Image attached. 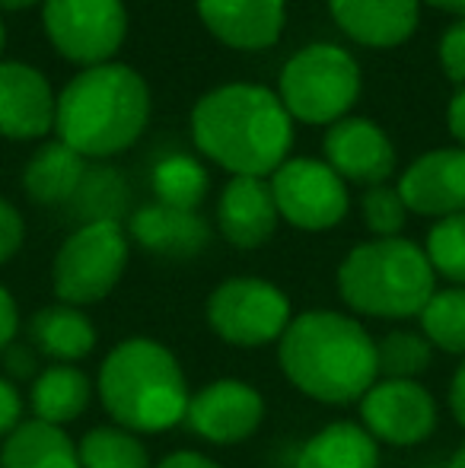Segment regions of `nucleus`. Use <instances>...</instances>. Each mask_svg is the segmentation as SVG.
<instances>
[{"label": "nucleus", "mask_w": 465, "mask_h": 468, "mask_svg": "<svg viewBox=\"0 0 465 468\" xmlns=\"http://www.w3.org/2000/svg\"><path fill=\"white\" fill-rule=\"evenodd\" d=\"M192 141L201 156L230 176L265 179L291 160L293 118L274 90L224 83L195 102Z\"/></svg>", "instance_id": "nucleus-1"}, {"label": "nucleus", "mask_w": 465, "mask_h": 468, "mask_svg": "<svg viewBox=\"0 0 465 468\" xmlns=\"http://www.w3.org/2000/svg\"><path fill=\"white\" fill-rule=\"evenodd\" d=\"M278 360L287 379L322 405H354L379 379L376 341L335 309L300 313L280 335Z\"/></svg>", "instance_id": "nucleus-2"}, {"label": "nucleus", "mask_w": 465, "mask_h": 468, "mask_svg": "<svg viewBox=\"0 0 465 468\" xmlns=\"http://www.w3.org/2000/svg\"><path fill=\"white\" fill-rule=\"evenodd\" d=\"M153 99L141 70L122 61L77 70L58 93L55 137L83 160H112L147 131Z\"/></svg>", "instance_id": "nucleus-3"}, {"label": "nucleus", "mask_w": 465, "mask_h": 468, "mask_svg": "<svg viewBox=\"0 0 465 468\" xmlns=\"http://www.w3.org/2000/svg\"><path fill=\"white\" fill-rule=\"evenodd\" d=\"M100 401L118 427L131 433H163L185 420L188 382L182 364L153 338H124L109 351L96 379Z\"/></svg>", "instance_id": "nucleus-4"}, {"label": "nucleus", "mask_w": 465, "mask_h": 468, "mask_svg": "<svg viewBox=\"0 0 465 468\" xmlns=\"http://www.w3.org/2000/svg\"><path fill=\"white\" fill-rule=\"evenodd\" d=\"M344 306L373 319H415L437 293V274L417 242L405 236L354 246L338 265Z\"/></svg>", "instance_id": "nucleus-5"}, {"label": "nucleus", "mask_w": 465, "mask_h": 468, "mask_svg": "<svg viewBox=\"0 0 465 468\" xmlns=\"http://www.w3.org/2000/svg\"><path fill=\"white\" fill-rule=\"evenodd\" d=\"M364 90L357 58L335 42H312L287 58L278 77V96L293 122L329 124L348 118Z\"/></svg>", "instance_id": "nucleus-6"}, {"label": "nucleus", "mask_w": 465, "mask_h": 468, "mask_svg": "<svg viewBox=\"0 0 465 468\" xmlns=\"http://www.w3.org/2000/svg\"><path fill=\"white\" fill-rule=\"evenodd\" d=\"M131 236L122 220H93L61 242L51 265V287L68 306H93L106 300L124 278Z\"/></svg>", "instance_id": "nucleus-7"}, {"label": "nucleus", "mask_w": 465, "mask_h": 468, "mask_svg": "<svg viewBox=\"0 0 465 468\" xmlns=\"http://www.w3.org/2000/svg\"><path fill=\"white\" fill-rule=\"evenodd\" d=\"M207 325L233 347H265L280 341L293 322L291 300L265 278H227L207 296Z\"/></svg>", "instance_id": "nucleus-8"}, {"label": "nucleus", "mask_w": 465, "mask_h": 468, "mask_svg": "<svg viewBox=\"0 0 465 468\" xmlns=\"http://www.w3.org/2000/svg\"><path fill=\"white\" fill-rule=\"evenodd\" d=\"M42 29L51 48L77 68L115 61L128 38L124 0H45Z\"/></svg>", "instance_id": "nucleus-9"}, {"label": "nucleus", "mask_w": 465, "mask_h": 468, "mask_svg": "<svg viewBox=\"0 0 465 468\" xmlns=\"http://www.w3.org/2000/svg\"><path fill=\"white\" fill-rule=\"evenodd\" d=\"M284 223L303 233H325L335 229L348 217L351 195L348 182L325 160L312 156H291L268 179Z\"/></svg>", "instance_id": "nucleus-10"}, {"label": "nucleus", "mask_w": 465, "mask_h": 468, "mask_svg": "<svg viewBox=\"0 0 465 468\" xmlns=\"http://www.w3.org/2000/svg\"><path fill=\"white\" fill-rule=\"evenodd\" d=\"M364 431L386 446H417L437 431V399L417 379H376L360 399Z\"/></svg>", "instance_id": "nucleus-11"}, {"label": "nucleus", "mask_w": 465, "mask_h": 468, "mask_svg": "<svg viewBox=\"0 0 465 468\" xmlns=\"http://www.w3.org/2000/svg\"><path fill=\"white\" fill-rule=\"evenodd\" d=\"M265 420V399L242 379H214L188 399L185 424L214 446L246 443Z\"/></svg>", "instance_id": "nucleus-12"}, {"label": "nucleus", "mask_w": 465, "mask_h": 468, "mask_svg": "<svg viewBox=\"0 0 465 468\" xmlns=\"http://www.w3.org/2000/svg\"><path fill=\"white\" fill-rule=\"evenodd\" d=\"M325 163L354 186H386L396 173V147L373 118L348 115L329 124L322 137Z\"/></svg>", "instance_id": "nucleus-13"}, {"label": "nucleus", "mask_w": 465, "mask_h": 468, "mask_svg": "<svg viewBox=\"0 0 465 468\" xmlns=\"http://www.w3.org/2000/svg\"><path fill=\"white\" fill-rule=\"evenodd\" d=\"M408 214L453 217L465 214V147H437L421 154L398 179Z\"/></svg>", "instance_id": "nucleus-14"}, {"label": "nucleus", "mask_w": 465, "mask_h": 468, "mask_svg": "<svg viewBox=\"0 0 465 468\" xmlns=\"http://www.w3.org/2000/svg\"><path fill=\"white\" fill-rule=\"evenodd\" d=\"M58 96L48 77L26 61H0V137L38 141L55 131Z\"/></svg>", "instance_id": "nucleus-15"}, {"label": "nucleus", "mask_w": 465, "mask_h": 468, "mask_svg": "<svg viewBox=\"0 0 465 468\" xmlns=\"http://www.w3.org/2000/svg\"><path fill=\"white\" fill-rule=\"evenodd\" d=\"M198 19L220 45L265 51L287 26V0H195Z\"/></svg>", "instance_id": "nucleus-16"}, {"label": "nucleus", "mask_w": 465, "mask_h": 468, "mask_svg": "<svg viewBox=\"0 0 465 468\" xmlns=\"http://www.w3.org/2000/svg\"><path fill=\"white\" fill-rule=\"evenodd\" d=\"M335 26L364 48H398L417 32L421 0H325Z\"/></svg>", "instance_id": "nucleus-17"}, {"label": "nucleus", "mask_w": 465, "mask_h": 468, "mask_svg": "<svg viewBox=\"0 0 465 468\" xmlns=\"http://www.w3.org/2000/svg\"><path fill=\"white\" fill-rule=\"evenodd\" d=\"M280 223L271 186L252 176H230L217 201V227L230 246L259 249L274 236Z\"/></svg>", "instance_id": "nucleus-18"}, {"label": "nucleus", "mask_w": 465, "mask_h": 468, "mask_svg": "<svg viewBox=\"0 0 465 468\" xmlns=\"http://www.w3.org/2000/svg\"><path fill=\"white\" fill-rule=\"evenodd\" d=\"M128 236L163 259H195L211 242V229L198 210H179L160 201L143 204L131 214Z\"/></svg>", "instance_id": "nucleus-19"}, {"label": "nucleus", "mask_w": 465, "mask_h": 468, "mask_svg": "<svg viewBox=\"0 0 465 468\" xmlns=\"http://www.w3.org/2000/svg\"><path fill=\"white\" fill-rule=\"evenodd\" d=\"M29 345L51 364H77L96 347V325L90 315L68 303L45 306L29 322Z\"/></svg>", "instance_id": "nucleus-20"}, {"label": "nucleus", "mask_w": 465, "mask_h": 468, "mask_svg": "<svg viewBox=\"0 0 465 468\" xmlns=\"http://www.w3.org/2000/svg\"><path fill=\"white\" fill-rule=\"evenodd\" d=\"M87 169L90 160H83L80 154H74L68 144L55 137V141L42 144L23 166V191L36 204H68L74 201Z\"/></svg>", "instance_id": "nucleus-21"}, {"label": "nucleus", "mask_w": 465, "mask_h": 468, "mask_svg": "<svg viewBox=\"0 0 465 468\" xmlns=\"http://www.w3.org/2000/svg\"><path fill=\"white\" fill-rule=\"evenodd\" d=\"M0 468H80V456L64 427L29 418L0 440Z\"/></svg>", "instance_id": "nucleus-22"}, {"label": "nucleus", "mask_w": 465, "mask_h": 468, "mask_svg": "<svg viewBox=\"0 0 465 468\" xmlns=\"http://www.w3.org/2000/svg\"><path fill=\"white\" fill-rule=\"evenodd\" d=\"M93 399V382L74 364H51L36 376L29 388L32 414L45 424L64 427L77 420L90 408Z\"/></svg>", "instance_id": "nucleus-23"}, {"label": "nucleus", "mask_w": 465, "mask_h": 468, "mask_svg": "<svg viewBox=\"0 0 465 468\" xmlns=\"http://www.w3.org/2000/svg\"><path fill=\"white\" fill-rule=\"evenodd\" d=\"M297 468H379V443L354 420H335L303 443Z\"/></svg>", "instance_id": "nucleus-24"}, {"label": "nucleus", "mask_w": 465, "mask_h": 468, "mask_svg": "<svg viewBox=\"0 0 465 468\" xmlns=\"http://www.w3.org/2000/svg\"><path fill=\"white\" fill-rule=\"evenodd\" d=\"M150 186H153V195L160 204H169V207L179 210H198V204L205 201L207 188H211V179H207V169L195 156L169 154L153 166Z\"/></svg>", "instance_id": "nucleus-25"}, {"label": "nucleus", "mask_w": 465, "mask_h": 468, "mask_svg": "<svg viewBox=\"0 0 465 468\" xmlns=\"http://www.w3.org/2000/svg\"><path fill=\"white\" fill-rule=\"evenodd\" d=\"M77 456H80V468H153L141 437L118 424H102L83 433V440L77 443Z\"/></svg>", "instance_id": "nucleus-26"}, {"label": "nucleus", "mask_w": 465, "mask_h": 468, "mask_svg": "<svg viewBox=\"0 0 465 468\" xmlns=\"http://www.w3.org/2000/svg\"><path fill=\"white\" fill-rule=\"evenodd\" d=\"M417 319L430 345L465 357V287L437 290Z\"/></svg>", "instance_id": "nucleus-27"}, {"label": "nucleus", "mask_w": 465, "mask_h": 468, "mask_svg": "<svg viewBox=\"0 0 465 468\" xmlns=\"http://www.w3.org/2000/svg\"><path fill=\"white\" fill-rule=\"evenodd\" d=\"M434 360V345L424 338V332H396L383 335L376 341V367L379 379H417Z\"/></svg>", "instance_id": "nucleus-28"}, {"label": "nucleus", "mask_w": 465, "mask_h": 468, "mask_svg": "<svg viewBox=\"0 0 465 468\" xmlns=\"http://www.w3.org/2000/svg\"><path fill=\"white\" fill-rule=\"evenodd\" d=\"M424 255H428L434 274L447 278L456 287H465V214L437 220L424 242Z\"/></svg>", "instance_id": "nucleus-29"}, {"label": "nucleus", "mask_w": 465, "mask_h": 468, "mask_svg": "<svg viewBox=\"0 0 465 468\" xmlns=\"http://www.w3.org/2000/svg\"><path fill=\"white\" fill-rule=\"evenodd\" d=\"M77 210L93 220H118L124 210V182L112 166H90L74 195Z\"/></svg>", "instance_id": "nucleus-30"}, {"label": "nucleus", "mask_w": 465, "mask_h": 468, "mask_svg": "<svg viewBox=\"0 0 465 468\" xmlns=\"http://www.w3.org/2000/svg\"><path fill=\"white\" fill-rule=\"evenodd\" d=\"M364 220L370 227V233L376 239H392V236H402L405 220H408V207H405L402 195H398L396 186H373L364 191Z\"/></svg>", "instance_id": "nucleus-31"}, {"label": "nucleus", "mask_w": 465, "mask_h": 468, "mask_svg": "<svg viewBox=\"0 0 465 468\" xmlns=\"http://www.w3.org/2000/svg\"><path fill=\"white\" fill-rule=\"evenodd\" d=\"M437 58H440V68L456 87H465V16L447 26V32L440 36L437 45Z\"/></svg>", "instance_id": "nucleus-32"}, {"label": "nucleus", "mask_w": 465, "mask_h": 468, "mask_svg": "<svg viewBox=\"0 0 465 468\" xmlns=\"http://www.w3.org/2000/svg\"><path fill=\"white\" fill-rule=\"evenodd\" d=\"M23 239H26V220L10 201L0 197V265L13 259V255L23 249Z\"/></svg>", "instance_id": "nucleus-33"}, {"label": "nucleus", "mask_w": 465, "mask_h": 468, "mask_svg": "<svg viewBox=\"0 0 465 468\" xmlns=\"http://www.w3.org/2000/svg\"><path fill=\"white\" fill-rule=\"evenodd\" d=\"M23 424V395L6 376H0V440Z\"/></svg>", "instance_id": "nucleus-34"}, {"label": "nucleus", "mask_w": 465, "mask_h": 468, "mask_svg": "<svg viewBox=\"0 0 465 468\" xmlns=\"http://www.w3.org/2000/svg\"><path fill=\"white\" fill-rule=\"evenodd\" d=\"M16 332H19V309H16V300H13L10 290L0 283V354L16 341Z\"/></svg>", "instance_id": "nucleus-35"}, {"label": "nucleus", "mask_w": 465, "mask_h": 468, "mask_svg": "<svg viewBox=\"0 0 465 468\" xmlns=\"http://www.w3.org/2000/svg\"><path fill=\"white\" fill-rule=\"evenodd\" d=\"M4 367L13 379H29V376H38L36 370V351L32 345H10L4 351Z\"/></svg>", "instance_id": "nucleus-36"}, {"label": "nucleus", "mask_w": 465, "mask_h": 468, "mask_svg": "<svg viewBox=\"0 0 465 468\" xmlns=\"http://www.w3.org/2000/svg\"><path fill=\"white\" fill-rule=\"evenodd\" d=\"M156 468H220L214 459H207L205 452H195V450H175L169 452L166 459H160Z\"/></svg>", "instance_id": "nucleus-37"}, {"label": "nucleus", "mask_w": 465, "mask_h": 468, "mask_svg": "<svg viewBox=\"0 0 465 468\" xmlns=\"http://www.w3.org/2000/svg\"><path fill=\"white\" fill-rule=\"evenodd\" d=\"M447 124H449V134L456 137V144L465 147V87L456 90V96L449 99L447 105Z\"/></svg>", "instance_id": "nucleus-38"}, {"label": "nucleus", "mask_w": 465, "mask_h": 468, "mask_svg": "<svg viewBox=\"0 0 465 468\" xmlns=\"http://www.w3.org/2000/svg\"><path fill=\"white\" fill-rule=\"evenodd\" d=\"M449 411H453L456 424L465 427V360L453 373V382H449Z\"/></svg>", "instance_id": "nucleus-39"}, {"label": "nucleus", "mask_w": 465, "mask_h": 468, "mask_svg": "<svg viewBox=\"0 0 465 468\" xmlns=\"http://www.w3.org/2000/svg\"><path fill=\"white\" fill-rule=\"evenodd\" d=\"M421 4L434 6V10H443V13H456V16H465V0H421Z\"/></svg>", "instance_id": "nucleus-40"}, {"label": "nucleus", "mask_w": 465, "mask_h": 468, "mask_svg": "<svg viewBox=\"0 0 465 468\" xmlns=\"http://www.w3.org/2000/svg\"><path fill=\"white\" fill-rule=\"evenodd\" d=\"M36 4H45V0H0V10L6 13H16V10H29Z\"/></svg>", "instance_id": "nucleus-41"}, {"label": "nucleus", "mask_w": 465, "mask_h": 468, "mask_svg": "<svg viewBox=\"0 0 465 468\" xmlns=\"http://www.w3.org/2000/svg\"><path fill=\"white\" fill-rule=\"evenodd\" d=\"M447 468H465V443L453 452V459H449V465H447Z\"/></svg>", "instance_id": "nucleus-42"}, {"label": "nucleus", "mask_w": 465, "mask_h": 468, "mask_svg": "<svg viewBox=\"0 0 465 468\" xmlns=\"http://www.w3.org/2000/svg\"><path fill=\"white\" fill-rule=\"evenodd\" d=\"M4 45H6V26H4V19H0V55H4Z\"/></svg>", "instance_id": "nucleus-43"}]
</instances>
